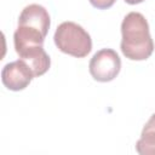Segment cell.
<instances>
[{
  "instance_id": "obj_1",
  "label": "cell",
  "mask_w": 155,
  "mask_h": 155,
  "mask_svg": "<svg viewBox=\"0 0 155 155\" xmlns=\"http://www.w3.org/2000/svg\"><path fill=\"white\" fill-rule=\"evenodd\" d=\"M122 54L131 61H145L154 51V41L145 17L139 12H130L121 23Z\"/></svg>"
},
{
  "instance_id": "obj_2",
  "label": "cell",
  "mask_w": 155,
  "mask_h": 155,
  "mask_svg": "<svg viewBox=\"0 0 155 155\" xmlns=\"http://www.w3.org/2000/svg\"><path fill=\"white\" fill-rule=\"evenodd\" d=\"M53 40L61 52L76 58L86 57L92 50L90 34L74 22L61 23L54 31Z\"/></svg>"
},
{
  "instance_id": "obj_3",
  "label": "cell",
  "mask_w": 155,
  "mask_h": 155,
  "mask_svg": "<svg viewBox=\"0 0 155 155\" xmlns=\"http://www.w3.org/2000/svg\"><path fill=\"white\" fill-rule=\"evenodd\" d=\"M88 69L94 80L99 82H109L120 73L121 59L113 48H102L91 58Z\"/></svg>"
},
{
  "instance_id": "obj_4",
  "label": "cell",
  "mask_w": 155,
  "mask_h": 155,
  "mask_svg": "<svg viewBox=\"0 0 155 155\" xmlns=\"http://www.w3.org/2000/svg\"><path fill=\"white\" fill-rule=\"evenodd\" d=\"M33 78L34 74L31 69L22 59L7 63L1 70V81L4 86L11 91L24 90L30 84Z\"/></svg>"
},
{
  "instance_id": "obj_5",
  "label": "cell",
  "mask_w": 155,
  "mask_h": 155,
  "mask_svg": "<svg viewBox=\"0 0 155 155\" xmlns=\"http://www.w3.org/2000/svg\"><path fill=\"white\" fill-rule=\"evenodd\" d=\"M51 24L47 10L39 4H30L25 6L18 18V25H25L41 31L45 36L48 33Z\"/></svg>"
},
{
  "instance_id": "obj_6",
  "label": "cell",
  "mask_w": 155,
  "mask_h": 155,
  "mask_svg": "<svg viewBox=\"0 0 155 155\" xmlns=\"http://www.w3.org/2000/svg\"><path fill=\"white\" fill-rule=\"evenodd\" d=\"M17 54L19 56V59L24 61L29 65V68L34 74V78L44 75L50 69L51 59L42 46L30 47L21 51Z\"/></svg>"
},
{
  "instance_id": "obj_7",
  "label": "cell",
  "mask_w": 155,
  "mask_h": 155,
  "mask_svg": "<svg viewBox=\"0 0 155 155\" xmlns=\"http://www.w3.org/2000/svg\"><path fill=\"white\" fill-rule=\"evenodd\" d=\"M136 150L140 155H155V113L144 125L140 138L136 143Z\"/></svg>"
},
{
  "instance_id": "obj_8",
  "label": "cell",
  "mask_w": 155,
  "mask_h": 155,
  "mask_svg": "<svg viewBox=\"0 0 155 155\" xmlns=\"http://www.w3.org/2000/svg\"><path fill=\"white\" fill-rule=\"evenodd\" d=\"M116 0H90L91 5L98 10H107L115 4Z\"/></svg>"
},
{
  "instance_id": "obj_9",
  "label": "cell",
  "mask_w": 155,
  "mask_h": 155,
  "mask_svg": "<svg viewBox=\"0 0 155 155\" xmlns=\"http://www.w3.org/2000/svg\"><path fill=\"white\" fill-rule=\"evenodd\" d=\"M144 0H125V2H127V4H130V5H137V4H140V2H143Z\"/></svg>"
}]
</instances>
